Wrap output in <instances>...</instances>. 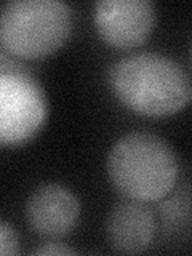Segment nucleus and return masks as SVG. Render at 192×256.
<instances>
[{
  "mask_svg": "<svg viewBox=\"0 0 192 256\" xmlns=\"http://www.w3.org/2000/svg\"><path fill=\"white\" fill-rule=\"evenodd\" d=\"M109 85L118 101L148 117H165L190 101V77L181 64L165 54H128L109 69Z\"/></svg>",
  "mask_w": 192,
  "mask_h": 256,
  "instance_id": "nucleus-1",
  "label": "nucleus"
},
{
  "mask_svg": "<svg viewBox=\"0 0 192 256\" xmlns=\"http://www.w3.org/2000/svg\"><path fill=\"white\" fill-rule=\"evenodd\" d=\"M112 184L132 200L156 202L173 190L180 162L164 138L146 132H132L114 142L108 156Z\"/></svg>",
  "mask_w": 192,
  "mask_h": 256,
  "instance_id": "nucleus-2",
  "label": "nucleus"
},
{
  "mask_svg": "<svg viewBox=\"0 0 192 256\" xmlns=\"http://www.w3.org/2000/svg\"><path fill=\"white\" fill-rule=\"evenodd\" d=\"M72 10L60 0H12L0 13V40L14 56L38 60L68 42Z\"/></svg>",
  "mask_w": 192,
  "mask_h": 256,
  "instance_id": "nucleus-3",
  "label": "nucleus"
},
{
  "mask_svg": "<svg viewBox=\"0 0 192 256\" xmlns=\"http://www.w3.org/2000/svg\"><path fill=\"white\" fill-rule=\"evenodd\" d=\"M48 117L46 94L26 72H0V148H16L36 138Z\"/></svg>",
  "mask_w": 192,
  "mask_h": 256,
  "instance_id": "nucleus-4",
  "label": "nucleus"
},
{
  "mask_svg": "<svg viewBox=\"0 0 192 256\" xmlns=\"http://www.w3.org/2000/svg\"><path fill=\"white\" fill-rule=\"evenodd\" d=\"M156 5L149 0H100L94 24L101 38L117 48L144 44L156 28Z\"/></svg>",
  "mask_w": 192,
  "mask_h": 256,
  "instance_id": "nucleus-5",
  "label": "nucleus"
},
{
  "mask_svg": "<svg viewBox=\"0 0 192 256\" xmlns=\"http://www.w3.org/2000/svg\"><path fill=\"white\" fill-rule=\"evenodd\" d=\"M26 218L37 234L48 238H62L77 228L80 202L74 192L61 184H45L29 197Z\"/></svg>",
  "mask_w": 192,
  "mask_h": 256,
  "instance_id": "nucleus-6",
  "label": "nucleus"
},
{
  "mask_svg": "<svg viewBox=\"0 0 192 256\" xmlns=\"http://www.w3.org/2000/svg\"><path fill=\"white\" fill-rule=\"evenodd\" d=\"M157 222L154 213L144 202L126 200L110 210L106 221V232L112 250L117 253H141L156 237Z\"/></svg>",
  "mask_w": 192,
  "mask_h": 256,
  "instance_id": "nucleus-7",
  "label": "nucleus"
},
{
  "mask_svg": "<svg viewBox=\"0 0 192 256\" xmlns=\"http://www.w3.org/2000/svg\"><path fill=\"white\" fill-rule=\"evenodd\" d=\"M21 252L20 236L16 229L0 220V256H13Z\"/></svg>",
  "mask_w": 192,
  "mask_h": 256,
  "instance_id": "nucleus-8",
  "label": "nucleus"
},
{
  "mask_svg": "<svg viewBox=\"0 0 192 256\" xmlns=\"http://www.w3.org/2000/svg\"><path fill=\"white\" fill-rule=\"evenodd\" d=\"M32 254H46V256H66V254H77V250L62 244H45L32 250Z\"/></svg>",
  "mask_w": 192,
  "mask_h": 256,
  "instance_id": "nucleus-9",
  "label": "nucleus"
}]
</instances>
